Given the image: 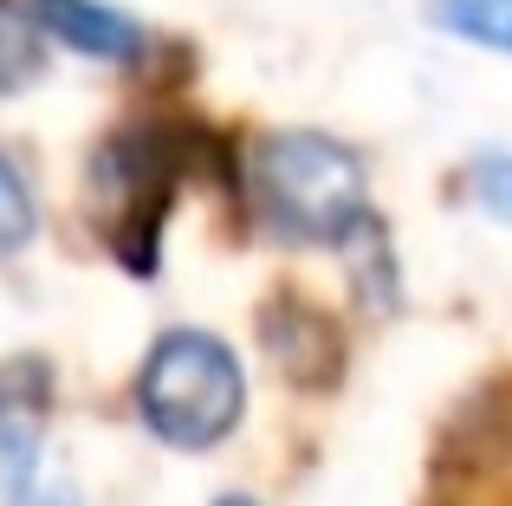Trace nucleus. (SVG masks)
Instances as JSON below:
<instances>
[{
	"instance_id": "nucleus-1",
	"label": "nucleus",
	"mask_w": 512,
	"mask_h": 506,
	"mask_svg": "<svg viewBox=\"0 0 512 506\" xmlns=\"http://www.w3.org/2000/svg\"><path fill=\"white\" fill-rule=\"evenodd\" d=\"M253 208L279 241L338 247L370 221V182L357 150L318 130H273L253 143Z\"/></svg>"
},
{
	"instance_id": "nucleus-2",
	"label": "nucleus",
	"mask_w": 512,
	"mask_h": 506,
	"mask_svg": "<svg viewBox=\"0 0 512 506\" xmlns=\"http://www.w3.org/2000/svg\"><path fill=\"white\" fill-rule=\"evenodd\" d=\"M137 409L143 429L169 448H214L221 435H234L240 409H247V383L240 364L221 338L208 331H169L137 377Z\"/></svg>"
},
{
	"instance_id": "nucleus-3",
	"label": "nucleus",
	"mask_w": 512,
	"mask_h": 506,
	"mask_svg": "<svg viewBox=\"0 0 512 506\" xmlns=\"http://www.w3.org/2000/svg\"><path fill=\"white\" fill-rule=\"evenodd\" d=\"M33 20L46 26L59 46L85 52V59H137L143 52V26L130 13H117L111 0H33Z\"/></svg>"
},
{
	"instance_id": "nucleus-4",
	"label": "nucleus",
	"mask_w": 512,
	"mask_h": 506,
	"mask_svg": "<svg viewBox=\"0 0 512 506\" xmlns=\"http://www.w3.org/2000/svg\"><path fill=\"white\" fill-rule=\"evenodd\" d=\"M428 20L441 33L467 39V46H487V52H506L512 59V0H435Z\"/></svg>"
},
{
	"instance_id": "nucleus-5",
	"label": "nucleus",
	"mask_w": 512,
	"mask_h": 506,
	"mask_svg": "<svg viewBox=\"0 0 512 506\" xmlns=\"http://www.w3.org/2000/svg\"><path fill=\"white\" fill-rule=\"evenodd\" d=\"M33 468H39L33 429H26V422H0V506L33 500Z\"/></svg>"
},
{
	"instance_id": "nucleus-6",
	"label": "nucleus",
	"mask_w": 512,
	"mask_h": 506,
	"mask_svg": "<svg viewBox=\"0 0 512 506\" xmlns=\"http://www.w3.org/2000/svg\"><path fill=\"white\" fill-rule=\"evenodd\" d=\"M39 65H46V59H39V33H33V20H20V13L0 7V91L33 85Z\"/></svg>"
},
{
	"instance_id": "nucleus-7",
	"label": "nucleus",
	"mask_w": 512,
	"mask_h": 506,
	"mask_svg": "<svg viewBox=\"0 0 512 506\" xmlns=\"http://www.w3.org/2000/svg\"><path fill=\"white\" fill-rule=\"evenodd\" d=\"M467 189H474V202L487 208L493 221H506L512 228V156L506 150H487L474 169H467Z\"/></svg>"
},
{
	"instance_id": "nucleus-8",
	"label": "nucleus",
	"mask_w": 512,
	"mask_h": 506,
	"mask_svg": "<svg viewBox=\"0 0 512 506\" xmlns=\"http://www.w3.org/2000/svg\"><path fill=\"white\" fill-rule=\"evenodd\" d=\"M26 234H33V195H26L20 169L0 156V253L26 247Z\"/></svg>"
},
{
	"instance_id": "nucleus-9",
	"label": "nucleus",
	"mask_w": 512,
	"mask_h": 506,
	"mask_svg": "<svg viewBox=\"0 0 512 506\" xmlns=\"http://www.w3.org/2000/svg\"><path fill=\"white\" fill-rule=\"evenodd\" d=\"M221 506H253V500H240V494H227V500H221Z\"/></svg>"
}]
</instances>
